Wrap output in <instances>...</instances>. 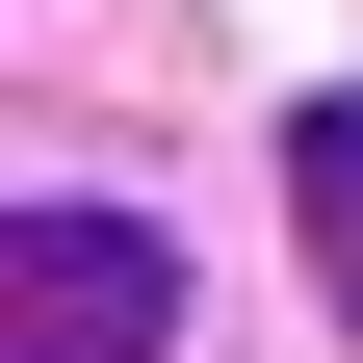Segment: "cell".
Returning <instances> with one entry per match:
<instances>
[{"label":"cell","mask_w":363,"mask_h":363,"mask_svg":"<svg viewBox=\"0 0 363 363\" xmlns=\"http://www.w3.org/2000/svg\"><path fill=\"white\" fill-rule=\"evenodd\" d=\"M156 337H182L156 208H26L0 234V363H156Z\"/></svg>","instance_id":"cell-1"},{"label":"cell","mask_w":363,"mask_h":363,"mask_svg":"<svg viewBox=\"0 0 363 363\" xmlns=\"http://www.w3.org/2000/svg\"><path fill=\"white\" fill-rule=\"evenodd\" d=\"M286 234H311V311L363 337V78H311V104H286Z\"/></svg>","instance_id":"cell-2"}]
</instances>
